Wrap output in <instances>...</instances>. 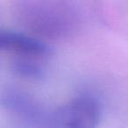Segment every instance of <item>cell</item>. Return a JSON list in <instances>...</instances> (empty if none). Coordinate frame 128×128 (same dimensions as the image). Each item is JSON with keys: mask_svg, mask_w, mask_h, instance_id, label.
I'll return each instance as SVG.
<instances>
[{"mask_svg": "<svg viewBox=\"0 0 128 128\" xmlns=\"http://www.w3.org/2000/svg\"><path fill=\"white\" fill-rule=\"evenodd\" d=\"M3 104L15 114L30 122H50L51 114L46 115L37 102L31 99L27 95L22 92H8L3 98Z\"/></svg>", "mask_w": 128, "mask_h": 128, "instance_id": "obj_3", "label": "cell"}, {"mask_svg": "<svg viewBox=\"0 0 128 128\" xmlns=\"http://www.w3.org/2000/svg\"><path fill=\"white\" fill-rule=\"evenodd\" d=\"M101 117V106L94 96L82 95L51 112L50 122L55 126L92 127Z\"/></svg>", "mask_w": 128, "mask_h": 128, "instance_id": "obj_1", "label": "cell"}, {"mask_svg": "<svg viewBox=\"0 0 128 128\" xmlns=\"http://www.w3.org/2000/svg\"><path fill=\"white\" fill-rule=\"evenodd\" d=\"M14 73L20 76L30 79H39L43 77L44 71L37 64L26 60H17L12 64Z\"/></svg>", "mask_w": 128, "mask_h": 128, "instance_id": "obj_4", "label": "cell"}, {"mask_svg": "<svg viewBox=\"0 0 128 128\" xmlns=\"http://www.w3.org/2000/svg\"><path fill=\"white\" fill-rule=\"evenodd\" d=\"M1 49L16 52L32 56H48L53 54V49L48 45L37 39L12 31H1Z\"/></svg>", "mask_w": 128, "mask_h": 128, "instance_id": "obj_2", "label": "cell"}]
</instances>
